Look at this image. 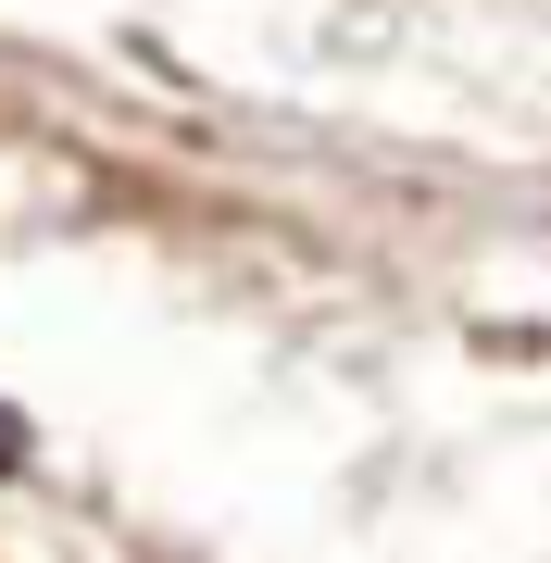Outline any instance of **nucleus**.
<instances>
[{
	"instance_id": "obj_1",
	"label": "nucleus",
	"mask_w": 551,
	"mask_h": 563,
	"mask_svg": "<svg viewBox=\"0 0 551 563\" xmlns=\"http://www.w3.org/2000/svg\"><path fill=\"white\" fill-rule=\"evenodd\" d=\"M25 463H38V439H25V413L0 401V476H25Z\"/></svg>"
}]
</instances>
